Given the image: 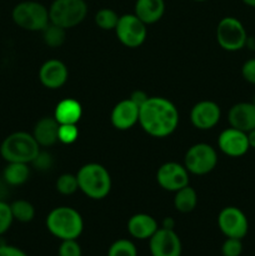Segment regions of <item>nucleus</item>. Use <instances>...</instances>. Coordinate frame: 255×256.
<instances>
[{"instance_id":"obj_1","label":"nucleus","mask_w":255,"mask_h":256,"mask_svg":"<svg viewBox=\"0 0 255 256\" xmlns=\"http://www.w3.org/2000/svg\"><path fill=\"white\" fill-rule=\"evenodd\" d=\"M179 112L170 100L162 96H149L139 108V125L152 138H166L179 125Z\"/></svg>"},{"instance_id":"obj_2","label":"nucleus","mask_w":255,"mask_h":256,"mask_svg":"<svg viewBox=\"0 0 255 256\" xmlns=\"http://www.w3.org/2000/svg\"><path fill=\"white\" fill-rule=\"evenodd\" d=\"M46 229L59 240H78L84 230V220L72 206L54 208L45 220Z\"/></svg>"},{"instance_id":"obj_3","label":"nucleus","mask_w":255,"mask_h":256,"mask_svg":"<svg viewBox=\"0 0 255 256\" xmlns=\"http://www.w3.org/2000/svg\"><path fill=\"white\" fill-rule=\"evenodd\" d=\"M79 190L92 200H102L112 190V176L105 166L98 162H88L76 172Z\"/></svg>"},{"instance_id":"obj_4","label":"nucleus","mask_w":255,"mask_h":256,"mask_svg":"<svg viewBox=\"0 0 255 256\" xmlns=\"http://www.w3.org/2000/svg\"><path fill=\"white\" fill-rule=\"evenodd\" d=\"M42 148L32 134L26 132H15L8 135L0 144V156L6 162L32 164Z\"/></svg>"},{"instance_id":"obj_5","label":"nucleus","mask_w":255,"mask_h":256,"mask_svg":"<svg viewBox=\"0 0 255 256\" xmlns=\"http://www.w3.org/2000/svg\"><path fill=\"white\" fill-rule=\"evenodd\" d=\"M12 19L19 28L26 32H42L49 19V8L39 2H20L12 8Z\"/></svg>"},{"instance_id":"obj_6","label":"nucleus","mask_w":255,"mask_h":256,"mask_svg":"<svg viewBox=\"0 0 255 256\" xmlns=\"http://www.w3.org/2000/svg\"><path fill=\"white\" fill-rule=\"evenodd\" d=\"M88 15L85 0H54L49 6L50 22L65 30L78 26Z\"/></svg>"},{"instance_id":"obj_7","label":"nucleus","mask_w":255,"mask_h":256,"mask_svg":"<svg viewBox=\"0 0 255 256\" xmlns=\"http://www.w3.org/2000/svg\"><path fill=\"white\" fill-rule=\"evenodd\" d=\"M216 42L225 52H239L246 46L248 32L238 18L225 16L218 22Z\"/></svg>"},{"instance_id":"obj_8","label":"nucleus","mask_w":255,"mask_h":256,"mask_svg":"<svg viewBox=\"0 0 255 256\" xmlns=\"http://www.w3.org/2000/svg\"><path fill=\"white\" fill-rule=\"evenodd\" d=\"M218 152L214 148L206 142H198L186 150L184 156V166L189 174L202 176L216 168Z\"/></svg>"},{"instance_id":"obj_9","label":"nucleus","mask_w":255,"mask_h":256,"mask_svg":"<svg viewBox=\"0 0 255 256\" xmlns=\"http://www.w3.org/2000/svg\"><path fill=\"white\" fill-rule=\"evenodd\" d=\"M115 34L124 46L135 49L144 44L148 35L146 24L135 14H124L119 18Z\"/></svg>"},{"instance_id":"obj_10","label":"nucleus","mask_w":255,"mask_h":256,"mask_svg":"<svg viewBox=\"0 0 255 256\" xmlns=\"http://www.w3.org/2000/svg\"><path fill=\"white\" fill-rule=\"evenodd\" d=\"M218 226L225 238L242 240L249 232V222L242 209L225 206L218 215Z\"/></svg>"},{"instance_id":"obj_11","label":"nucleus","mask_w":255,"mask_h":256,"mask_svg":"<svg viewBox=\"0 0 255 256\" xmlns=\"http://www.w3.org/2000/svg\"><path fill=\"white\" fill-rule=\"evenodd\" d=\"M156 182L162 189L175 192L189 185V172L184 164L175 162H164L156 172Z\"/></svg>"},{"instance_id":"obj_12","label":"nucleus","mask_w":255,"mask_h":256,"mask_svg":"<svg viewBox=\"0 0 255 256\" xmlns=\"http://www.w3.org/2000/svg\"><path fill=\"white\" fill-rule=\"evenodd\" d=\"M152 256H182V244L175 230L159 228L149 239Z\"/></svg>"},{"instance_id":"obj_13","label":"nucleus","mask_w":255,"mask_h":256,"mask_svg":"<svg viewBox=\"0 0 255 256\" xmlns=\"http://www.w3.org/2000/svg\"><path fill=\"white\" fill-rule=\"evenodd\" d=\"M218 148L222 154L230 158H242L249 152V142L246 132L235 128H228L220 132L218 138Z\"/></svg>"},{"instance_id":"obj_14","label":"nucleus","mask_w":255,"mask_h":256,"mask_svg":"<svg viewBox=\"0 0 255 256\" xmlns=\"http://www.w3.org/2000/svg\"><path fill=\"white\" fill-rule=\"evenodd\" d=\"M222 118V109L212 100H202L192 108L190 122L198 130H210L218 125Z\"/></svg>"},{"instance_id":"obj_15","label":"nucleus","mask_w":255,"mask_h":256,"mask_svg":"<svg viewBox=\"0 0 255 256\" xmlns=\"http://www.w3.org/2000/svg\"><path fill=\"white\" fill-rule=\"evenodd\" d=\"M69 78L68 68L62 60H46L39 69V82L46 89L56 90L64 86Z\"/></svg>"},{"instance_id":"obj_16","label":"nucleus","mask_w":255,"mask_h":256,"mask_svg":"<svg viewBox=\"0 0 255 256\" xmlns=\"http://www.w3.org/2000/svg\"><path fill=\"white\" fill-rule=\"evenodd\" d=\"M110 120L116 130L132 129L139 122V106L130 99L122 100L112 108Z\"/></svg>"},{"instance_id":"obj_17","label":"nucleus","mask_w":255,"mask_h":256,"mask_svg":"<svg viewBox=\"0 0 255 256\" xmlns=\"http://www.w3.org/2000/svg\"><path fill=\"white\" fill-rule=\"evenodd\" d=\"M228 122L230 126L244 132L255 129V104L242 102L232 105L228 112Z\"/></svg>"},{"instance_id":"obj_18","label":"nucleus","mask_w":255,"mask_h":256,"mask_svg":"<svg viewBox=\"0 0 255 256\" xmlns=\"http://www.w3.org/2000/svg\"><path fill=\"white\" fill-rule=\"evenodd\" d=\"M126 229L130 236H132L134 239L149 240L159 229V225L152 215L145 214V212H138L129 218Z\"/></svg>"},{"instance_id":"obj_19","label":"nucleus","mask_w":255,"mask_h":256,"mask_svg":"<svg viewBox=\"0 0 255 256\" xmlns=\"http://www.w3.org/2000/svg\"><path fill=\"white\" fill-rule=\"evenodd\" d=\"M59 126L60 124L54 116H44L38 120L32 134L40 148H49L59 142L58 139Z\"/></svg>"},{"instance_id":"obj_20","label":"nucleus","mask_w":255,"mask_h":256,"mask_svg":"<svg viewBox=\"0 0 255 256\" xmlns=\"http://www.w3.org/2000/svg\"><path fill=\"white\" fill-rule=\"evenodd\" d=\"M165 12L164 0H136L134 14L146 25L155 24Z\"/></svg>"},{"instance_id":"obj_21","label":"nucleus","mask_w":255,"mask_h":256,"mask_svg":"<svg viewBox=\"0 0 255 256\" xmlns=\"http://www.w3.org/2000/svg\"><path fill=\"white\" fill-rule=\"evenodd\" d=\"M82 115V108L78 100L68 98L58 102L54 112V118L60 125L74 124L76 125L80 122Z\"/></svg>"},{"instance_id":"obj_22","label":"nucleus","mask_w":255,"mask_h":256,"mask_svg":"<svg viewBox=\"0 0 255 256\" xmlns=\"http://www.w3.org/2000/svg\"><path fill=\"white\" fill-rule=\"evenodd\" d=\"M29 176V164L24 162H8L2 170V182L8 186H20L28 182Z\"/></svg>"},{"instance_id":"obj_23","label":"nucleus","mask_w":255,"mask_h":256,"mask_svg":"<svg viewBox=\"0 0 255 256\" xmlns=\"http://www.w3.org/2000/svg\"><path fill=\"white\" fill-rule=\"evenodd\" d=\"M174 208L182 214L192 212L198 205V194L194 188L186 186L182 188L180 190L174 192Z\"/></svg>"},{"instance_id":"obj_24","label":"nucleus","mask_w":255,"mask_h":256,"mask_svg":"<svg viewBox=\"0 0 255 256\" xmlns=\"http://www.w3.org/2000/svg\"><path fill=\"white\" fill-rule=\"evenodd\" d=\"M10 208H12V218L16 222H30L35 218V208L34 205L30 202L24 199L15 200L10 204Z\"/></svg>"},{"instance_id":"obj_25","label":"nucleus","mask_w":255,"mask_h":256,"mask_svg":"<svg viewBox=\"0 0 255 256\" xmlns=\"http://www.w3.org/2000/svg\"><path fill=\"white\" fill-rule=\"evenodd\" d=\"M42 40L50 48H59L64 44L66 39V30L58 25L49 22L48 26L42 30Z\"/></svg>"},{"instance_id":"obj_26","label":"nucleus","mask_w":255,"mask_h":256,"mask_svg":"<svg viewBox=\"0 0 255 256\" xmlns=\"http://www.w3.org/2000/svg\"><path fill=\"white\" fill-rule=\"evenodd\" d=\"M120 15L110 8H102L95 14L94 22L102 30H115Z\"/></svg>"},{"instance_id":"obj_27","label":"nucleus","mask_w":255,"mask_h":256,"mask_svg":"<svg viewBox=\"0 0 255 256\" xmlns=\"http://www.w3.org/2000/svg\"><path fill=\"white\" fill-rule=\"evenodd\" d=\"M108 256H138V248L132 240L118 239L108 249Z\"/></svg>"},{"instance_id":"obj_28","label":"nucleus","mask_w":255,"mask_h":256,"mask_svg":"<svg viewBox=\"0 0 255 256\" xmlns=\"http://www.w3.org/2000/svg\"><path fill=\"white\" fill-rule=\"evenodd\" d=\"M55 188L56 192L62 195H72L79 190V185H78L76 175L69 174L65 172L58 178L56 182H55Z\"/></svg>"},{"instance_id":"obj_29","label":"nucleus","mask_w":255,"mask_h":256,"mask_svg":"<svg viewBox=\"0 0 255 256\" xmlns=\"http://www.w3.org/2000/svg\"><path fill=\"white\" fill-rule=\"evenodd\" d=\"M14 218H12V208L5 200H0V236L9 232L12 228Z\"/></svg>"},{"instance_id":"obj_30","label":"nucleus","mask_w":255,"mask_h":256,"mask_svg":"<svg viewBox=\"0 0 255 256\" xmlns=\"http://www.w3.org/2000/svg\"><path fill=\"white\" fill-rule=\"evenodd\" d=\"M79 138V129L74 124H62L59 126L58 139L62 144L70 145L75 142Z\"/></svg>"},{"instance_id":"obj_31","label":"nucleus","mask_w":255,"mask_h":256,"mask_svg":"<svg viewBox=\"0 0 255 256\" xmlns=\"http://www.w3.org/2000/svg\"><path fill=\"white\" fill-rule=\"evenodd\" d=\"M58 256H82L78 240H62L58 248Z\"/></svg>"},{"instance_id":"obj_32","label":"nucleus","mask_w":255,"mask_h":256,"mask_svg":"<svg viewBox=\"0 0 255 256\" xmlns=\"http://www.w3.org/2000/svg\"><path fill=\"white\" fill-rule=\"evenodd\" d=\"M242 242L240 239L234 238H226L222 245V256H240L242 254Z\"/></svg>"},{"instance_id":"obj_33","label":"nucleus","mask_w":255,"mask_h":256,"mask_svg":"<svg viewBox=\"0 0 255 256\" xmlns=\"http://www.w3.org/2000/svg\"><path fill=\"white\" fill-rule=\"evenodd\" d=\"M32 165L36 170H40V172H46V170H49L52 165V155L40 150V152L38 154V156L32 160Z\"/></svg>"},{"instance_id":"obj_34","label":"nucleus","mask_w":255,"mask_h":256,"mask_svg":"<svg viewBox=\"0 0 255 256\" xmlns=\"http://www.w3.org/2000/svg\"><path fill=\"white\" fill-rule=\"evenodd\" d=\"M242 75L245 82L255 85V58L246 60L242 66Z\"/></svg>"},{"instance_id":"obj_35","label":"nucleus","mask_w":255,"mask_h":256,"mask_svg":"<svg viewBox=\"0 0 255 256\" xmlns=\"http://www.w3.org/2000/svg\"><path fill=\"white\" fill-rule=\"evenodd\" d=\"M0 256H28V254L14 245L0 244Z\"/></svg>"},{"instance_id":"obj_36","label":"nucleus","mask_w":255,"mask_h":256,"mask_svg":"<svg viewBox=\"0 0 255 256\" xmlns=\"http://www.w3.org/2000/svg\"><path fill=\"white\" fill-rule=\"evenodd\" d=\"M148 98H149V95L145 92H142V90H135V92H132V94L130 95L129 99L132 100V102H134L135 104L140 108L145 102H146Z\"/></svg>"},{"instance_id":"obj_37","label":"nucleus","mask_w":255,"mask_h":256,"mask_svg":"<svg viewBox=\"0 0 255 256\" xmlns=\"http://www.w3.org/2000/svg\"><path fill=\"white\" fill-rule=\"evenodd\" d=\"M162 228H165V229H172V230H174V228H175V220L172 219V218H170V216L165 218V219L162 220Z\"/></svg>"},{"instance_id":"obj_38","label":"nucleus","mask_w":255,"mask_h":256,"mask_svg":"<svg viewBox=\"0 0 255 256\" xmlns=\"http://www.w3.org/2000/svg\"><path fill=\"white\" fill-rule=\"evenodd\" d=\"M248 135V142H249L250 149H255V129L250 130L249 132H246Z\"/></svg>"},{"instance_id":"obj_39","label":"nucleus","mask_w":255,"mask_h":256,"mask_svg":"<svg viewBox=\"0 0 255 256\" xmlns=\"http://www.w3.org/2000/svg\"><path fill=\"white\" fill-rule=\"evenodd\" d=\"M242 2H244L245 5H248V6L255 8V0H242Z\"/></svg>"},{"instance_id":"obj_40","label":"nucleus","mask_w":255,"mask_h":256,"mask_svg":"<svg viewBox=\"0 0 255 256\" xmlns=\"http://www.w3.org/2000/svg\"><path fill=\"white\" fill-rule=\"evenodd\" d=\"M194 2H206V0H194Z\"/></svg>"},{"instance_id":"obj_41","label":"nucleus","mask_w":255,"mask_h":256,"mask_svg":"<svg viewBox=\"0 0 255 256\" xmlns=\"http://www.w3.org/2000/svg\"><path fill=\"white\" fill-rule=\"evenodd\" d=\"M254 104H255V102H254Z\"/></svg>"}]
</instances>
